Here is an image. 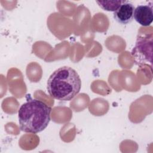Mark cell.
I'll return each instance as SVG.
<instances>
[{"mask_svg":"<svg viewBox=\"0 0 153 153\" xmlns=\"http://www.w3.org/2000/svg\"><path fill=\"white\" fill-rule=\"evenodd\" d=\"M134 19L140 25L148 26L153 21L152 5H138L134 11Z\"/></svg>","mask_w":153,"mask_h":153,"instance_id":"cell-4","label":"cell"},{"mask_svg":"<svg viewBox=\"0 0 153 153\" xmlns=\"http://www.w3.org/2000/svg\"><path fill=\"white\" fill-rule=\"evenodd\" d=\"M125 0L118 1H96V3L103 10L108 11H115L123 4Z\"/></svg>","mask_w":153,"mask_h":153,"instance_id":"cell-5","label":"cell"},{"mask_svg":"<svg viewBox=\"0 0 153 153\" xmlns=\"http://www.w3.org/2000/svg\"><path fill=\"white\" fill-rule=\"evenodd\" d=\"M51 108L37 99H29L21 105L18 112L21 130L37 133L43 131L50 121Z\"/></svg>","mask_w":153,"mask_h":153,"instance_id":"cell-2","label":"cell"},{"mask_svg":"<svg viewBox=\"0 0 153 153\" xmlns=\"http://www.w3.org/2000/svg\"><path fill=\"white\" fill-rule=\"evenodd\" d=\"M81 87V81L76 71L70 67L63 66L50 76L47 89L53 98L69 101L79 92Z\"/></svg>","mask_w":153,"mask_h":153,"instance_id":"cell-1","label":"cell"},{"mask_svg":"<svg viewBox=\"0 0 153 153\" xmlns=\"http://www.w3.org/2000/svg\"><path fill=\"white\" fill-rule=\"evenodd\" d=\"M134 6L131 2L126 1L114 11V18L120 24H128L134 19Z\"/></svg>","mask_w":153,"mask_h":153,"instance_id":"cell-3","label":"cell"}]
</instances>
